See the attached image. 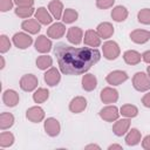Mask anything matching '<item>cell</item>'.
<instances>
[{"mask_svg":"<svg viewBox=\"0 0 150 150\" xmlns=\"http://www.w3.org/2000/svg\"><path fill=\"white\" fill-rule=\"evenodd\" d=\"M54 53L60 70L67 75L84 74L95 63H97L101 57V53L96 48L73 47L66 43L56 45Z\"/></svg>","mask_w":150,"mask_h":150,"instance_id":"1","label":"cell"},{"mask_svg":"<svg viewBox=\"0 0 150 150\" xmlns=\"http://www.w3.org/2000/svg\"><path fill=\"white\" fill-rule=\"evenodd\" d=\"M132 86L137 91L150 90V77L143 71H138L132 76Z\"/></svg>","mask_w":150,"mask_h":150,"instance_id":"2","label":"cell"},{"mask_svg":"<svg viewBox=\"0 0 150 150\" xmlns=\"http://www.w3.org/2000/svg\"><path fill=\"white\" fill-rule=\"evenodd\" d=\"M102 52H103V56L107 60H115L120 56V46L115 42V41H107L103 43L102 47Z\"/></svg>","mask_w":150,"mask_h":150,"instance_id":"3","label":"cell"},{"mask_svg":"<svg viewBox=\"0 0 150 150\" xmlns=\"http://www.w3.org/2000/svg\"><path fill=\"white\" fill-rule=\"evenodd\" d=\"M39 84V80L33 74H26L20 79V88L23 91H32Z\"/></svg>","mask_w":150,"mask_h":150,"instance_id":"4","label":"cell"},{"mask_svg":"<svg viewBox=\"0 0 150 150\" xmlns=\"http://www.w3.org/2000/svg\"><path fill=\"white\" fill-rule=\"evenodd\" d=\"M13 43L19 49H26L33 43V39L26 33H15L13 35Z\"/></svg>","mask_w":150,"mask_h":150,"instance_id":"5","label":"cell"},{"mask_svg":"<svg viewBox=\"0 0 150 150\" xmlns=\"http://www.w3.org/2000/svg\"><path fill=\"white\" fill-rule=\"evenodd\" d=\"M128 77H129L128 74L123 70H112L107 75L105 81L111 86H118V84L125 82L128 80Z\"/></svg>","mask_w":150,"mask_h":150,"instance_id":"6","label":"cell"},{"mask_svg":"<svg viewBox=\"0 0 150 150\" xmlns=\"http://www.w3.org/2000/svg\"><path fill=\"white\" fill-rule=\"evenodd\" d=\"M118 116L120 112L115 105H107L100 110V117L105 122H114L118 118Z\"/></svg>","mask_w":150,"mask_h":150,"instance_id":"7","label":"cell"},{"mask_svg":"<svg viewBox=\"0 0 150 150\" xmlns=\"http://www.w3.org/2000/svg\"><path fill=\"white\" fill-rule=\"evenodd\" d=\"M100 98L103 103H115L118 100V91L111 87H105L101 90Z\"/></svg>","mask_w":150,"mask_h":150,"instance_id":"8","label":"cell"},{"mask_svg":"<svg viewBox=\"0 0 150 150\" xmlns=\"http://www.w3.org/2000/svg\"><path fill=\"white\" fill-rule=\"evenodd\" d=\"M83 41H84V45H87L89 47H93V48H96L101 45V36L98 35V33L96 30L88 29L84 33Z\"/></svg>","mask_w":150,"mask_h":150,"instance_id":"9","label":"cell"},{"mask_svg":"<svg viewBox=\"0 0 150 150\" xmlns=\"http://www.w3.org/2000/svg\"><path fill=\"white\" fill-rule=\"evenodd\" d=\"M26 117L33 122V123H39L45 118V111L41 107L35 105V107H30L29 109H27L26 111Z\"/></svg>","mask_w":150,"mask_h":150,"instance_id":"10","label":"cell"},{"mask_svg":"<svg viewBox=\"0 0 150 150\" xmlns=\"http://www.w3.org/2000/svg\"><path fill=\"white\" fill-rule=\"evenodd\" d=\"M61 127L60 123L56 118L54 117H49L45 121V131L47 132V135H49L50 137H55L60 134Z\"/></svg>","mask_w":150,"mask_h":150,"instance_id":"11","label":"cell"},{"mask_svg":"<svg viewBox=\"0 0 150 150\" xmlns=\"http://www.w3.org/2000/svg\"><path fill=\"white\" fill-rule=\"evenodd\" d=\"M130 40L135 43L142 45L150 40V32L145 29H135L130 33Z\"/></svg>","mask_w":150,"mask_h":150,"instance_id":"12","label":"cell"},{"mask_svg":"<svg viewBox=\"0 0 150 150\" xmlns=\"http://www.w3.org/2000/svg\"><path fill=\"white\" fill-rule=\"evenodd\" d=\"M87 108V100L82 96L74 97L69 103V110L74 114H80Z\"/></svg>","mask_w":150,"mask_h":150,"instance_id":"13","label":"cell"},{"mask_svg":"<svg viewBox=\"0 0 150 150\" xmlns=\"http://www.w3.org/2000/svg\"><path fill=\"white\" fill-rule=\"evenodd\" d=\"M129 128H130V121L128 118L116 120V122L112 125V132L116 136H123L124 134L128 132Z\"/></svg>","mask_w":150,"mask_h":150,"instance_id":"14","label":"cell"},{"mask_svg":"<svg viewBox=\"0 0 150 150\" xmlns=\"http://www.w3.org/2000/svg\"><path fill=\"white\" fill-rule=\"evenodd\" d=\"M2 101L4 103L7 105V107H15L19 101H20V97H19V94L13 90V89H7L4 91L2 94Z\"/></svg>","mask_w":150,"mask_h":150,"instance_id":"15","label":"cell"},{"mask_svg":"<svg viewBox=\"0 0 150 150\" xmlns=\"http://www.w3.org/2000/svg\"><path fill=\"white\" fill-rule=\"evenodd\" d=\"M45 82L50 86V87H54L56 86L60 80H61V75H60V71L56 69V68H49L46 73H45Z\"/></svg>","mask_w":150,"mask_h":150,"instance_id":"16","label":"cell"},{"mask_svg":"<svg viewBox=\"0 0 150 150\" xmlns=\"http://www.w3.org/2000/svg\"><path fill=\"white\" fill-rule=\"evenodd\" d=\"M66 33V27L63 23L61 22H56L53 23L48 29H47V35L52 39H60L63 36V34Z\"/></svg>","mask_w":150,"mask_h":150,"instance_id":"17","label":"cell"},{"mask_svg":"<svg viewBox=\"0 0 150 150\" xmlns=\"http://www.w3.org/2000/svg\"><path fill=\"white\" fill-rule=\"evenodd\" d=\"M83 38V32L80 27H70L67 32V39L73 45H80Z\"/></svg>","mask_w":150,"mask_h":150,"instance_id":"18","label":"cell"},{"mask_svg":"<svg viewBox=\"0 0 150 150\" xmlns=\"http://www.w3.org/2000/svg\"><path fill=\"white\" fill-rule=\"evenodd\" d=\"M35 49L39 53H48L52 49V41L47 36L40 35L35 41Z\"/></svg>","mask_w":150,"mask_h":150,"instance_id":"19","label":"cell"},{"mask_svg":"<svg viewBox=\"0 0 150 150\" xmlns=\"http://www.w3.org/2000/svg\"><path fill=\"white\" fill-rule=\"evenodd\" d=\"M21 28L30 34H36L41 29V25L36 19H28L21 23Z\"/></svg>","mask_w":150,"mask_h":150,"instance_id":"20","label":"cell"},{"mask_svg":"<svg viewBox=\"0 0 150 150\" xmlns=\"http://www.w3.org/2000/svg\"><path fill=\"white\" fill-rule=\"evenodd\" d=\"M141 59H142V55L136 52V50H132V49H129V50H125L124 54H123V60L125 63L130 64V66H135V64H138L141 62Z\"/></svg>","mask_w":150,"mask_h":150,"instance_id":"21","label":"cell"},{"mask_svg":"<svg viewBox=\"0 0 150 150\" xmlns=\"http://www.w3.org/2000/svg\"><path fill=\"white\" fill-rule=\"evenodd\" d=\"M48 9L50 12V14L53 15L54 19L59 20L62 16V12H63V4L60 0H53L48 4Z\"/></svg>","mask_w":150,"mask_h":150,"instance_id":"22","label":"cell"},{"mask_svg":"<svg viewBox=\"0 0 150 150\" xmlns=\"http://www.w3.org/2000/svg\"><path fill=\"white\" fill-rule=\"evenodd\" d=\"M35 19L42 25H49L53 21L52 15L45 7H39L35 12Z\"/></svg>","mask_w":150,"mask_h":150,"instance_id":"23","label":"cell"},{"mask_svg":"<svg viewBox=\"0 0 150 150\" xmlns=\"http://www.w3.org/2000/svg\"><path fill=\"white\" fill-rule=\"evenodd\" d=\"M96 32L98 33L101 39H109L114 34V26L110 22H102L97 26Z\"/></svg>","mask_w":150,"mask_h":150,"instance_id":"24","label":"cell"},{"mask_svg":"<svg viewBox=\"0 0 150 150\" xmlns=\"http://www.w3.org/2000/svg\"><path fill=\"white\" fill-rule=\"evenodd\" d=\"M111 18L116 22H122L128 18V9L124 6H116L111 11Z\"/></svg>","mask_w":150,"mask_h":150,"instance_id":"25","label":"cell"},{"mask_svg":"<svg viewBox=\"0 0 150 150\" xmlns=\"http://www.w3.org/2000/svg\"><path fill=\"white\" fill-rule=\"evenodd\" d=\"M97 86V79L93 74H84L82 77V88L87 91H91Z\"/></svg>","mask_w":150,"mask_h":150,"instance_id":"26","label":"cell"},{"mask_svg":"<svg viewBox=\"0 0 150 150\" xmlns=\"http://www.w3.org/2000/svg\"><path fill=\"white\" fill-rule=\"evenodd\" d=\"M141 142V131L136 128H132L130 131H128L125 136V143L128 145H136Z\"/></svg>","mask_w":150,"mask_h":150,"instance_id":"27","label":"cell"},{"mask_svg":"<svg viewBox=\"0 0 150 150\" xmlns=\"http://www.w3.org/2000/svg\"><path fill=\"white\" fill-rule=\"evenodd\" d=\"M120 114L122 116H125L128 118H132V117H136L137 114H138V109L136 105L134 104H124L121 107L120 109Z\"/></svg>","mask_w":150,"mask_h":150,"instance_id":"28","label":"cell"},{"mask_svg":"<svg viewBox=\"0 0 150 150\" xmlns=\"http://www.w3.org/2000/svg\"><path fill=\"white\" fill-rule=\"evenodd\" d=\"M14 124V116L11 112H2L0 115V129L6 130Z\"/></svg>","mask_w":150,"mask_h":150,"instance_id":"29","label":"cell"},{"mask_svg":"<svg viewBox=\"0 0 150 150\" xmlns=\"http://www.w3.org/2000/svg\"><path fill=\"white\" fill-rule=\"evenodd\" d=\"M14 143V135L9 131H4L0 134V146L8 148Z\"/></svg>","mask_w":150,"mask_h":150,"instance_id":"30","label":"cell"},{"mask_svg":"<svg viewBox=\"0 0 150 150\" xmlns=\"http://www.w3.org/2000/svg\"><path fill=\"white\" fill-rule=\"evenodd\" d=\"M53 64V59L48 55H41L36 59V67L41 70H46L47 68H50Z\"/></svg>","mask_w":150,"mask_h":150,"instance_id":"31","label":"cell"},{"mask_svg":"<svg viewBox=\"0 0 150 150\" xmlns=\"http://www.w3.org/2000/svg\"><path fill=\"white\" fill-rule=\"evenodd\" d=\"M49 97V91L46 88H38V90L33 94V100L35 103H43Z\"/></svg>","mask_w":150,"mask_h":150,"instance_id":"32","label":"cell"},{"mask_svg":"<svg viewBox=\"0 0 150 150\" xmlns=\"http://www.w3.org/2000/svg\"><path fill=\"white\" fill-rule=\"evenodd\" d=\"M77 18H79V13L73 8H67L62 15V20L64 23H71V22L76 21Z\"/></svg>","mask_w":150,"mask_h":150,"instance_id":"33","label":"cell"},{"mask_svg":"<svg viewBox=\"0 0 150 150\" xmlns=\"http://www.w3.org/2000/svg\"><path fill=\"white\" fill-rule=\"evenodd\" d=\"M138 22L143 25H150V8H143L137 14Z\"/></svg>","mask_w":150,"mask_h":150,"instance_id":"34","label":"cell"},{"mask_svg":"<svg viewBox=\"0 0 150 150\" xmlns=\"http://www.w3.org/2000/svg\"><path fill=\"white\" fill-rule=\"evenodd\" d=\"M15 14L19 18L26 19V18H29L30 15L34 14V8L33 7H18L15 9Z\"/></svg>","mask_w":150,"mask_h":150,"instance_id":"35","label":"cell"},{"mask_svg":"<svg viewBox=\"0 0 150 150\" xmlns=\"http://www.w3.org/2000/svg\"><path fill=\"white\" fill-rule=\"evenodd\" d=\"M11 48V41L6 35H1L0 36V52L4 54L6 52H8Z\"/></svg>","mask_w":150,"mask_h":150,"instance_id":"36","label":"cell"},{"mask_svg":"<svg viewBox=\"0 0 150 150\" xmlns=\"http://www.w3.org/2000/svg\"><path fill=\"white\" fill-rule=\"evenodd\" d=\"M115 0H96V6L100 9H107L110 8L114 5Z\"/></svg>","mask_w":150,"mask_h":150,"instance_id":"37","label":"cell"},{"mask_svg":"<svg viewBox=\"0 0 150 150\" xmlns=\"http://www.w3.org/2000/svg\"><path fill=\"white\" fill-rule=\"evenodd\" d=\"M14 4V0H0V11L1 12H7L12 9Z\"/></svg>","mask_w":150,"mask_h":150,"instance_id":"38","label":"cell"},{"mask_svg":"<svg viewBox=\"0 0 150 150\" xmlns=\"http://www.w3.org/2000/svg\"><path fill=\"white\" fill-rule=\"evenodd\" d=\"M14 4L18 7H33L34 0H14Z\"/></svg>","mask_w":150,"mask_h":150,"instance_id":"39","label":"cell"},{"mask_svg":"<svg viewBox=\"0 0 150 150\" xmlns=\"http://www.w3.org/2000/svg\"><path fill=\"white\" fill-rule=\"evenodd\" d=\"M142 146H143V149H145V150H150V135H148V136H145V137L143 138V141H142Z\"/></svg>","mask_w":150,"mask_h":150,"instance_id":"40","label":"cell"},{"mask_svg":"<svg viewBox=\"0 0 150 150\" xmlns=\"http://www.w3.org/2000/svg\"><path fill=\"white\" fill-rule=\"evenodd\" d=\"M142 103H143V105H144V107L150 108V91H149V93H146V94L142 97Z\"/></svg>","mask_w":150,"mask_h":150,"instance_id":"41","label":"cell"},{"mask_svg":"<svg viewBox=\"0 0 150 150\" xmlns=\"http://www.w3.org/2000/svg\"><path fill=\"white\" fill-rule=\"evenodd\" d=\"M142 59H143V61H144V62L150 63V50L144 52V53L142 54Z\"/></svg>","mask_w":150,"mask_h":150,"instance_id":"42","label":"cell"},{"mask_svg":"<svg viewBox=\"0 0 150 150\" xmlns=\"http://www.w3.org/2000/svg\"><path fill=\"white\" fill-rule=\"evenodd\" d=\"M108 149L109 150H112V149H120V150H122V145H120V144H111V145H109Z\"/></svg>","mask_w":150,"mask_h":150,"instance_id":"43","label":"cell"},{"mask_svg":"<svg viewBox=\"0 0 150 150\" xmlns=\"http://www.w3.org/2000/svg\"><path fill=\"white\" fill-rule=\"evenodd\" d=\"M86 149H87V150H88V149H97V150H100V146L96 145V144H89V145L86 146Z\"/></svg>","mask_w":150,"mask_h":150,"instance_id":"44","label":"cell"},{"mask_svg":"<svg viewBox=\"0 0 150 150\" xmlns=\"http://www.w3.org/2000/svg\"><path fill=\"white\" fill-rule=\"evenodd\" d=\"M0 61H1V66H0V68L2 69V68L5 67V59H4V56H0Z\"/></svg>","mask_w":150,"mask_h":150,"instance_id":"45","label":"cell"},{"mask_svg":"<svg viewBox=\"0 0 150 150\" xmlns=\"http://www.w3.org/2000/svg\"><path fill=\"white\" fill-rule=\"evenodd\" d=\"M146 71H148V75H149V77H150V66H148V68H146Z\"/></svg>","mask_w":150,"mask_h":150,"instance_id":"46","label":"cell"}]
</instances>
